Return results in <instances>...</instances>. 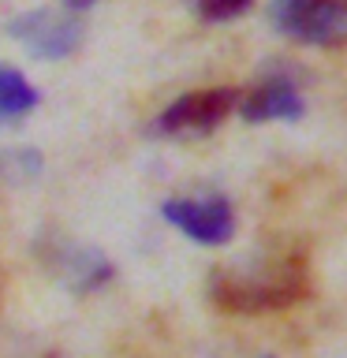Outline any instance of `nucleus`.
<instances>
[{
	"instance_id": "nucleus-1",
	"label": "nucleus",
	"mask_w": 347,
	"mask_h": 358,
	"mask_svg": "<svg viewBox=\"0 0 347 358\" xmlns=\"http://www.w3.org/2000/svg\"><path fill=\"white\" fill-rule=\"evenodd\" d=\"M209 299L232 313L284 310L306 295V257L295 246H262L209 273Z\"/></svg>"
},
{
	"instance_id": "nucleus-2",
	"label": "nucleus",
	"mask_w": 347,
	"mask_h": 358,
	"mask_svg": "<svg viewBox=\"0 0 347 358\" xmlns=\"http://www.w3.org/2000/svg\"><path fill=\"white\" fill-rule=\"evenodd\" d=\"M269 22L302 45L340 49L347 45V0H273Z\"/></svg>"
},
{
	"instance_id": "nucleus-3",
	"label": "nucleus",
	"mask_w": 347,
	"mask_h": 358,
	"mask_svg": "<svg viewBox=\"0 0 347 358\" xmlns=\"http://www.w3.org/2000/svg\"><path fill=\"white\" fill-rule=\"evenodd\" d=\"M235 108H239V90L235 86L194 90V94L172 101V105L153 120L150 131L157 138H201V134L217 131Z\"/></svg>"
},
{
	"instance_id": "nucleus-4",
	"label": "nucleus",
	"mask_w": 347,
	"mask_h": 358,
	"mask_svg": "<svg viewBox=\"0 0 347 358\" xmlns=\"http://www.w3.org/2000/svg\"><path fill=\"white\" fill-rule=\"evenodd\" d=\"M8 34L19 45H27L30 56L38 60H64L83 45V15L71 8H34L22 11L8 22Z\"/></svg>"
},
{
	"instance_id": "nucleus-5",
	"label": "nucleus",
	"mask_w": 347,
	"mask_h": 358,
	"mask_svg": "<svg viewBox=\"0 0 347 358\" xmlns=\"http://www.w3.org/2000/svg\"><path fill=\"white\" fill-rule=\"evenodd\" d=\"M38 262L45 265L60 287H67L71 295H90V291L105 287L112 280V262L97 246L64 239V235H52V239L38 243Z\"/></svg>"
},
{
	"instance_id": "nucleus-6",
	"label": "nucleus",
	"mask_w": 347,
	"mask_h": 358,
	"mask_svg": "<svg viewBox=\"0 0 347 358\" xmlns=\"http://www.w3.org/2000/svg\"><path fill=\"white\" fill-rule=\"evenodd\" d=\"M164 220L190 235L198 246H224L235 235V213L224 194H187L164 201Z\"/></svg>"
},
{
	"instance_id": "nucleus-7",
	"label": "nucleus",
	"mask_w": 347,
	"mask_h": 358,
	"mask_svg": "<svg viewBox=\"0 0 347 358\" xmlns=\"http://www.w3.org/2000/svg\"><path fill=\"white\" fill-rule=\"evenodd\" d=\"M302 97L299 86L291 83V75L284 71H269L239 97V116L246 123H269V120H299L302 116Z\"/></svg>"
},
{
	"instance_id": "nucleus-8",
	"label": "nucleus",
	"mask_w": 347,
	"mask_h": 358,
	"mask_svg": "<svg viewBox=\"0 0 347 358\" xmlns=\"http://www.w3.org/2000/svg\"><path fill=\"white\" fill-rule=\"evenodd\" d=\"M38 108V90L15 67H0V120H22Z\"/></svg>"
},
{
	"instance_id": "nucleus-9",
	"label": "nucleus",
	"mask_w": 347,
	"mask_h": 358,
	"mask_svg": "<svg viewBox=\"0 0 347 358\" xmlns=\"http://www.w3.org/2000/svg\"><path fill=\"white\" fill-rule=\"evenodd\" d=\"M41 168H45L41 153L30 150V145L0 153V179H4V183H30V179L41 176Z\"/></svg>"
},
{
	"instance_id": "nucleus-10",
	"label": "nucleus",
	"mask_w": 347,
	"mask_h": 358,
	"mask_svg": "<svg viewBox=\"0 0 347 358\" xmlns=\"http://www.w3.org/2000/svg\"><path fill=\"white\" fill-rule=\"evenodd\" d=\"M250 4H254V0H194L198 15L209 19V22H228L235 15H243Z\"/></svg>"
},
{
	"instance_id": "nucleus-11",
	"label": "nucleus",
	"mask_w": 347,
	"mask_h": 358,
	"mask_svg": "<svg viewBox=\"0 0 347 358\" xmlns=\"http://www.w3.org/2000/svg\"><path fill=\"white\" fill-rule=\"evenodd\" d=\"M94 4H97V0H64V8H71V11H86Z\"/></svg>"
},
{
	"instance_id": "nucleus-12",
	"label": "nucleus",
	"mask_w": 347,
	"mask_h": 358,
	"mask_svg": "<svg viewBox=\"0 0 347 358\" xmlns=\"http://www.w3.org/2000/svg\"><path fill=\"white\" fill-rule=\"evenodd\" d=\"M257 358H269V355H257Z\"/></svg>"
}]
</instances>
